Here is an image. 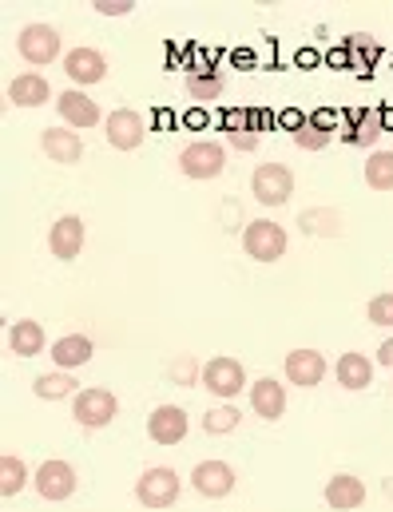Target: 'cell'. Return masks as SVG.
<instances>
[{
	"mask_svg": "<svg viewBox=\"0 0 393 512\" xmlns=\"http://www.w3.org/2000/svg\"><path fill=\"white\" fill-rule=\"evenodd\" d=\"M16 52L28 60V68H48L60 60L64 52V36L56 24H44V20H32L16 32Z\"/></svg>",
	"mask_w": 393,
	"mask_h": 512,
	"instance_id": "obj_1",
	"label": "cell"
},
{
	"mask_svg": "<svg viewBox=\"0 0 393 512\" xmlns=\"http://www.w3.org/2000/svg\"><path fill=\"white\" fill-rule=\"evenodd\" d=\"M179 493H183V481H179V473L171 465H151L135 481V501L151 512L171 509L179 501Z\"/></svg>",
	"mask_w": 393,
	"mask_h": 512,
	"instance_id": "obj_2",
	"label": "cell"
},
{
	"mask_svg": "<svg viewBox=\"0 0 393 512\" xmlns=\"http://www.w3.org/2000/svg\"><path fill=\"white\" fill-rule=\"evenodd\" d=\"M120 413V397L104 385H84L76 397H72V417L80 429H108Z\"/></svg>",
	"mask_w": 393,
	"mask_h": 512,
	"instance_id": "obj_3",
	"label": "cell"
},
{
	"mask_svg": "<svg viewBox=\"0 0 393 512\" xmlns=\"http://www.w3.org/2000/svg\"><path fill=\"white\" fill-rule=\"evenodd\" d=\"M179 171L195 183H207V179H219L227 171V147L215 143V139H195L179 151Z\"/></svg>",
	"mask_w": 393,
	"mask_h": 512,
	"instance_id": "obj_4",
	"label": "cell"
},
{
	"mask_svg": "<svg viewBox=\"0 0 393 512\" xmlns=\"http://www.w3.org/2000/svg\"><path fill=\"white\" fill-rule=\"evenodd\" d=\"M199 389H207L215 401H235L247 389V370H243L239 358L215 354L211 362H203V385Z\"/></svg>",
	"mask_w": 393,
	"mask_h": 512,
	"instance_id": "obj_5",
	"label": "cell"
},
{
	"mask_svg": "<svg viewBox=\"0 0 393 512\" xmlns=\"http://www.w3.org/2000/svg\"><path fill=\"white\" fill-rule=\"evenodd\" d=\"M251 199L262 207H286L294 199V171L286 163H259L251 175Z\"/></svg>",
	"mask_w": 393,
	"mask_h": 512,
	"instance_id": "obj_6",
	"label": "cell"
},
{
	"mask_svg": "<svg viewBox=\"0 0 393 512\" xmlns=\"http://www.w3.org/2000/svg\"><path fill=\"white\" fill-rule=\"evenodd\" d=\"M239 239H243L247 258H255V262H278V258L286 255V247H290L286 227H278L274 219H251Z\"/></svg>",
	"mask_w": 393,
	"mask_h": 512,
	"instance_id": "obj_7",
	"label": "cell"
},
{
	"mask_svg": "<svg viewBox=\"0 0 393 512\" xmlns=\"http://www.w3.org/2000/svg\"><path fill=\"white\" fill-rule=\"evenodd\" d=\"M76 485H80L76 469H72L68 461H60V457L44 461V465L32 473V489H36V497H44V501H52V505L68 501V497L76 493Z\"/></svg>",
	"mask_w": 393,
	"mask_h": 512,
	"instance_id": "obj_8",
	"label": "cell"
},
{
	"mask_svg": "<svg viewBox=\"0 0 393 512\" xmlns=\"http://www.w3.org/2000/svg\"><path fill=\"white\" fill-rule=\"evenodd\" d=\"M235 485H239L235 469H231L227 461H219V457L199 461V465L191 469V489H195L203 501H227V497L235 493Z\"/></svg>",
	"mask_w": 393,
	"mask_h": 512,
	"instance_id": "obj_9",
	"label": "cell"
},
{
	"mask_svg": "<svg viewBox=\"0 0 393 512\" xmlns=\"http://www.w3.org/2000/svg\"><path fill=\"white\" fill-rule=\"evenodd\" d=\"M64 72H68V80H72L76 88L104 84V80H108V56H104L100 48H88V44L68 48V52H64Z\"/></svg>",
	"mask_w": 393,
	"mask_h": 512,
	"instance_id": "obj_10",
	"label": "cell"
},
{
	"mask_svg": "<svg viewBox=\"0 0 393 512\" xmlns=\"http://www.w3.org/2000/svg\"><path fill=\"white\" fill-rule=\"evenodd\" d=\"M56 112H60L64 128H72V131H88V128H96V124L108 120V116L100 112V104H96L84 88H68V92H60V96H56Z\"/></svg>",
	"mask_w": 393,
	"mask_h": 512,
	"instance_id": "obj_11",
	"label": "cell"
},
{
	"mask_svg": "<svg viewBox=\"0 0 393 512\" xmlns=\"http://www.w3.org/2000/svg\"><path fill=\"white\" fill-rule=\"evenodd\" d=\"M84 239H88V227L80 215H60L52 227H48V255L60 258V262H76L84 251Z\"/></svg>",
	"mask_w": 393,
	"mask_h": 512,
	"instance_id": "obj_12",
	"label": "cell"
},
{
	"mask_svg": "<svg viewBox=\"0 0 393 512\" xmlns=\"http://www.w3.org/2000/svg\"><path fill=\"white\" fill-rule=\"evenodd\" d=\"M187 433H191V421H187V409H179V405H155L151 409V417H147V437L155 441V445H179V441H187Z\"/></svg>",
	"mask_w": 393,
	"mask_h": 512,
	"instance_id": "obj_13",
	"label": "cell"
},
{
	"mask_svg": "<svg viewBox=\"0 0 393 512\" xmlns=\"http://www.w3.org/2000/svg\"><path fill=\"white\" fill-rule=\"evenodd\" d=\"M4 100L12 104V108H44V104H56V96H52V84L40 76V72H20V76H12L8 80V88H4Z\"/></svg>",
	"mask_w": 393,
	"mask_h": 512,
	"instance_id": "obj_14",
	"label": "cell"
},
{
	"mask_svg": "<svg viewBox=\"0 0 393 512\" xmlns=\"http://www.w3.org/2000/svg\"><path fill=\"white\" fill-rule=\"evenodd\" d=\"M104 135H108V143H112L116 151H135V147L147 139V124H143V116H139L135 108H116V112H108V120H104Z\"/></svg>",
	"mask_w": 393,
	"mask_h": 512,
	"instance_id": "obj_15",
	"label": "cell"
},
{
	"mask_svg": "<svg viewBox=\"0 0 393 512\" xmlns=\"http://www.w3.org/2000/svg\"><path fill=\"white\" fill-rule=\"evenodd\" d=\"M326 370H330V366H326V354H318V350H290L286 362H282L286 382L298 385V389H314V385H322Z\"/></svg>",
	"mask_w": 393,
	"mask_h": 512,
	"instance_id": "obj_16",
	"label": "cell"
},
{
	"mask_svg": "<svg viewBox=\"0 0 393 512\" xmlns=\"http://www.w3.org/2000/svg\"><path fill=\"white\" fill-rule=\"evenodd\" d=\"M40 151H44L52 163H60V167H76V163L84 159V139H80V131L56 124V128L40 131Z\"/></svg>",
	"mask_w": 393,
	"mask_h": 512,
	"instance_id": "obj_17",
	"label": "cell"
},
{
	"mask_svg": "<svg viewBox=\"0 0 393 512\" xmlns=\"http://www.w3.org/2000/svg\"><path fill=\"white\" fill-rule=\"evenodd\" d=\"M326 509L334 512H354L366 505V481L362 477H354V473H334L330 481H326Z\"/></svg>",
	"mask_w": 393,
	"mask_h": 512,
	"instance_id": "obj_18",
	"label": "cell"
},
{
	"mask_svg": "<svg viewBox=\"0 0 393 512\" xmlns=\"http://www.w3.org/2000/svg\"><path fill=\"white\" fill-rule=\"evenodd\" d=\"M8 350L16 358H40L48 350V338H44V326L36 318H16L8 326Z\"/></svg>",
	"mask_w": 393,
	"mask_h": 512,
	"instance_id": "obj_19",
	"label": "cell"
},
{
	"mask_svg": "<svg viewBox=\"0 0 393 512\" xmlns=\"http://www.w3.org/2000/svg\"><path fill=\"white\" fill-rule=\"evenodd\" d=\"M92 354H96V342L88 334H64L52 342V362H56V370H68V374L88 366Z\"/></svg>",
	"mask_w": 393,
	"mask_h": 512,
	"instance_id": "obj_20",
	"label": "cell"
},
{
	"mask_svg": "<svg viewBox=\"0 0 393 512\" xmlns=\"http://www.w3.org/2000/svg\"><path fill=\"white\" fill-rule=\"evenodd\" d=\"M334 378L346 393H362L366 385L374 382V358L358 354V350H346L338 362H334Z\"/></svg>",
	"mask_w": 393,
	"mask_h": 512,
	"instance_id": "obj_21",
	"label": "cell"
},
{
	"mask_svg": "<svg viewBox=\"0 0 393 512\" xmlns=\"http://www.w3.org/2000/svg\"><path fill=\"white\" fill-rule=\"evenodd\" d=\"M251 409L262 421H282V413H286V385L278 382V378H259V382L251 385Z\"/></svg>",
	"mask_w": 393,
	"mask_h": 512,
	"instance_id": "obj_22",
	"label": "cell"
},
{
	"mask_svg": "<svg viewBox=\"0 0 393 512\" xmlns=\"http://www.w3.org/2000/svg\"><path fill=\"white\" fill-rule=\"evenodd\" d=\"M298 227H302V235H310V239H338V235L346 231V219H342L338 207H306V211L298 215Z\"/></svg>",
	"mask_w": 393,
	"mask_h": 512,
	"instance_id": "obj_23",
	"label": "cell"
},
{
	"mask_svg": "<svg viewBox=\"0 0 393 512\" xmlns=\"http://www.w3.org/2000/svg\"><path fill=\"white\" fill-rule=\"evenodd\" d=\"M290 139H294L298 151H322V147H330V139H334V116L330 112L306 116V124L298 131H290Z\"/></svg>",
	"mask_w": 393,
	"mask_h": 512,
	"instance_id": "obj_24",
	"label": "cell"
},
{
	"mask_svg": "<svg viewBox=\"0 0 393 512\" xmlns=\"http://www.w3.org/2000/svg\"><path fill=\"white\" fill-rule=\"evenodd\" d=\"M223 88H227V80H223V72H219V68H191V72H187V96H191V100H199V104L219 100V96H223Z\"/></svg>",
	"mask_w": 393,
	"mask_h": 512,
	"instance_id": "obj_25",
	"label": "cell"
},
{
	"mask_svg": "<svg viewBox=\"0 0 393 512\" xmlns=\"http://www.w3.org/2000/svg\"><path fill=\"white\" fill-rule=\"evenodd\" d=\"M342 135H346L350 143H358V147H374L378 135H382V120H378L374 108H358V112L346 116V131H342Z\"/></svg>",
	"mask_w": 393,
	"mask_h": 512,
	"instance_id": "obj_26",
	"label": "cell"
},
{
	"mask_svg": "<svg viewBox=\"0 0 393 512\" xmlns=\"http://www.w3.org/2000/svg\"><path fill=\"white\" fill-rule=\"evenodd\" d=\"M32 393L40 401H64V397H76L80 393V382L68 374V370H52V374H40L32 382Z\"/></svg>",
	"mask_w": 393,
	"mask_h": 512,
	"instance_id": "obj_27",
	"label": "cell"
},
{
	"mask_svg": "<svg viewBox=\"0 0 393 512\" xmlns=\"http://www.w3.org/2000/svg\"><path fill=\"white\" fill-rule=\"evenodd\" d=\"M378 56H382V48H378V40H374L370 32H354V36H346V64H350V68L366 72V68L378 64Z\"/></svg>",
	"mask_w": 393,
	"mask_h": 512,
	"instance_id": "obj_28",
	"label": "cell"
},
{
	"mask_svg": "<svg viewBox=\"0 0 393 512\" xmlns=\"http://www.w3.org/2000/svg\"><path fill=\"white\" fill-rule=\"evenodd\" d=\"M362 179L370 191H393V151H370Z\"/></svg>",
	"mask_w": 393,
	"mask_h": 512,
	"instance_id": "obj_29",
	"label": "cell"
},
{
	"mask_svg": "<svg viewBox=\"0 0 393 512\" xmlns=\"http://www.w3.org/2000/svg\"><path fill=\"white\" fill-rule=\"evenodd\" d=\"M243 425V413L231 405V401H219V405H211L207 413H203V429L211 433V437H227V433H235Z\"/></svg>",
	"mask_w": 393,
	"mask_h": 512,
	"instance_id": "obj_30",
	"label": "cell"
},
{
	"mask_svg": "<svg viewBox=\"0 0 393 512\" xmlns=\"http://www.w3.org/2000/svg\"><path fill=\"white\" fill-rule=\"evenodd\" d=\"M167 382L179 385V389H191V385H203V362L195 354H175L167 362Z\"/></svg>",
	"mask_w": 393,
	"mask_h": 512,
	"instance_id": "obj_31",
	"label": "cell"
},
{
	"mask_svg": "<svg viewBox=\"0 0 393 512\" xmlns=\"http://www.w3.org/2000/svg\"><path fill=\"white\" fill-rule=\"evenodd\" d=\"M24 485H28V465L16 453H0V493L16 497V493H24Z\"/></svg>",
	"mask_w": 393,
	"mask_h": 512,
	"instance_id": "obj_32",
	"label": "cell"
},
{
	"mask_svg": "<svg viewBox=\"0 0 393 512\" xmlns=\"http://www.w3.org/2000/svg\"><path fill=\"white\" fill-rule=\"evenodd\" d=\"M366 318H370V326L393 330V290H386V294H374V298H370Z\"/></svg>",
	"mask_w": 393,
	"mask_h": 512,
	"instance_id": "obj_33",
	"label": "cell"
},
{
	"mask_svg": "<svg viewBox=\"0 0 393 512\" xmlns=\"http://www.w3.org/2000/svg\"><path fill=\"white\" fill-rule=\"evenodd\" d=\"M259 131L255 128H239V131H227V143L235 147V151H255L259 147Z\"/></svg>",
	"mask_w": 393,
	"mask_h": 512,
	"instance_id": "obj_34",
	"label": "cell"
},
{
	"mask_svg": "<svg viewBox=\"0 0 393 512\" xmlns=\"http://www.w3.org/2000/svg\"><path fill=\"white\" fill-rule=\"evenodd\" d=\"M92 8H96L100 16H131V12H135L131 0H96Z\"/></svg>",
	"mask_w": 393,
	"mask_h": 512,
	"instance_id": "obj_35",
	"label": "cell"
},
{
	"mask_svg": "<svg viewBox=\"0 0 393 512\" xmlns=\"http://www.w3.org/2000/svg\"><path fill=\"white\" fill-rule=\"evenodd\" d=\"M274 120H278V116H274V112H266V108H255V112H251V128L259 131H266V128H274Z\"/></svg>",
	"mask_w": 393,
	"mask_h": 512,
	"instance_id": "obj_36",
	"label": "cell"
},
{
	"mask_svg": "<svg viewBox=\"0 0 393 512\" xmlns=\"http://www.w3.org/2000/svg\"><path fill=\"white\" fill-rule=\"evenodd\" d=\"M378 366H382V370H393V338H386V342L378 346Z\"/></svg>",
	"mask_w": 393,
	"mask_h": 512,
	"instance_id": "obj_37",
	"label": "cell"
}]
</instances>
